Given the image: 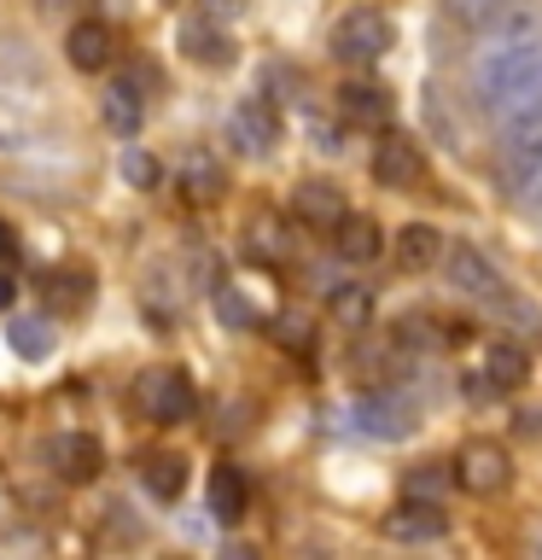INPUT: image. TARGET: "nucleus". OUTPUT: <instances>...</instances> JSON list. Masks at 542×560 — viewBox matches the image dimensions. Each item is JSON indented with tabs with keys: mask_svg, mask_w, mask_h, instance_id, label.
Here are the masks:
<instances>
[{
	"mask_svg": "<svg viewBox=\"0 0 542 560\" xmlns=\"http://www.w3.org/2000/svg\"><path fill=\"white\" fill-rule=\"evenodd\" d=\"M472 94L502 117H519L542 100V42L537 35H502L472 59Z\"/></svg>",
	"mask_w": 542,
	"mask_h": 560,
	"instance_id": "nucleus-1",
	"label": "nucleus"
},
{
	"mask_svg": "<svg viewBox=\"0 0 542 560\" xmlns=\"http://www.w3.org/2000/svg\"><path fill=\"white\" fill-rule=\"evenodd\" d=\"M134 402L152 427H187V420L199 415V392H192V380L181 368H152V374H140Z\"/></svg>",
	"mask_w": 542,
	"mask_h": 560,
	"instance_id": "nucleus-2",
	"label": "nucleus"
},
{
	"mask_svg": "<svg viewBox=\"0 0 542 560\" xmlns=\"http://www.w3.org/2000/svg\"><path fill=\"white\" fill-rule=\"evenodd\" d=\"M391 47V18L374 7H350L339 24H332V59L344 65H374Z\"/></svg>",
	"mask_w": 542,
	"mask_h": 560,
	"instance_id": "nucleus-3",
	"label": "nucleus"
},
{
	"mask_svg": "<svg viewBox=\"0 0 542 560\" xmlns=\"http://www.w3.org/2000/svg\"><path fill=\"white\" fill-rule=\"evenodd\" d=\"M507 479H514V462H507V450L490 444V438H472V444L455 455V485L472 490V497H496V490H507Z\"/></svg>",
	"mask_w": 542,
	"mask_h": 560,
	"instance_id": "nucleus-4",
	"label": "nucleus"
},
{
	"mask_svg": "<svg viewBox=\"0 0 542 560\" xmlns=\"http://www.w3.org/2000/svg\"><path fill=\"white\" fill-rule=\"evenodd\" d=\"M47 467L59 472L64 485H94L99 467H105V450H99V438H87V432H59L47 444Z\"/></svg>",
	"mask_w": 542,
	"mask_h": 560,
	"instance_id": "nucleus-5",
	"label": "nucleus"
},
{
	"mask_svg": "<svg viewBox=\"0 0 542 560\" xmlns=\"http://www.w3.org/2000/svg\"><path fill=\"white\" fill-rule=\"evenodd\" d=\"M344 217H350V205H344V192L332 182H297V192H292V222L297 228H309V234H332Z\"/></svg>",
	"mask_w": 542,
	"mask_h": 560,
	"instance_id": "nucleus-6",
	"label": "nucleus"
},
{
	"mask_svg": "<svg viewBox=\"0 0 542 560\" xmlns=\"http://www.w3.org/2000/svg\"><path fill=\"white\" fill-rule=\"evenodd\" d=\"M350 427L367 432V438H402L414 427V409L391 392H362L356 402H350Z\"/></svg>",
	"mask_w": 542,
	"mask_h": 560,
	"instance_id": "nucleus-7",
	"label": "nucleus"
},
{
	"mask_svg": "<svg viewBox=\"0 0 542 560\" xmlns=\"http://www.w3.org/2000/svg\"><path fill=\"white\" fill-rule=\"evenodd\" d=\"M444 275H449V287L455 292H472V298H496L502 292V275H496V262H490L479 245H449L444 257Z\"/></svg>",
	"mask_w": 542,
	"mask_h": 560,
	"instance_id": "nucleus-8",
	"label": "nucleus"
},
{
	"mask_svg": "<svg viewBox=\"0 0 542 560\" xmlns=\"http://www.w3.org/2000/svg\"><path fill=\"white\" fill-rule=\"evenodd\" d=\"M449 532V514L437 502H414V497H402L397 514H385V537L391 542H437Z\"/></svg>",
	"mask_w": 542,
	"mask_h": 560,
	"instance_id": "nucleus-9",
	"label": "nucleus"
},
{
	"mask_svg": "<svg viewBox=\"0 0 542 560\" xmlns=\"http://www.w3.org/2000/svg\"><path fill=\"white\" fill-rule=\"evenodd\" d=\"M374 182L379 187H414V182H426V158H420L414 140H379V152H374Z\"/></svg>",
	"mask_w": 542,
	"mask_h": 560,
	"instance_id": "nucleus-10",
	"label": "nucleus"
},
{
	"mask_svg": "<svg viewBox=\"0 0 542 560\" xmlns=\"http://www.w3.org/2000/svg\"><path fill=\"white\" fill-rule=\"evenodd\" d=\"M227 140H234L239 152H269L280 140V117L269 100H245L234 117H227Z\"/></svg>",
	"mask_w": 542,
	"mask_h": 560,
	"instance_id": "nucleus-11",
	"label": "nucleus"
},
{
	"mask_svg": "<svg viewBox=\"0 0 542 560\" xmlns=\"http://www.w3.org/2000/svg\"><path fill=\"white\" fill-rule=\"evenodd\" d=\"M339 112H344L350 129H391V94H385L379 82H344Z\"/></svg>",
	"mask_w": 542,
	"mask_h": 560,
	"instance_id": "nucleus-12",
	"label": "nucleus"
},
{
	"mask_svg": "<svg viewBox=\"0 0 542 560\" xmlns=\"http://www.w3.org/2000/svg\"><path fill=\"white\" fill-rule=\"evenodd\" d=\"M64 52H70L76 70H105L111 52H117V35H111V24H99V18H82V24H70Z\"/></svg>",
	"mask_w": 542,
	"mask_h": 560,
	"instance_id": "nucleus-13",
	"label": "nucleus"
},
{
	"mask_svg": "<svg viewBox=\"0 0 542 560\" xmlns=\"http://www.w3.org/2000/svg\"><path fill=\"white\" fill-rule=\"evenodd\" d=\"M181 52L192 65H234V35L216 30L210 18H187L181 24Z\"/></svg>",
	"mask_w": 542,
	"mask_h": 560,
	"instance_id": "nucleus-14",
	"label": "nucleus"
},
{
	"mask_svg": "<svg viewBox=\"0 0 542 560\" xmlns=\"http://www.w3.org/2000/svg\"><path fill=\"white\" fill-rule=\"evenodd\" d=\"M175 182H181V192L192 205H210L222 192V164H216V152H204V147H187L181 152V170H175Z\"/></svg>",
	"mask_w": 542,
	"mask_h": 560,
	"instance_id": "nucleus-15",
	"label": "nucleus"
},
{
	"mask_svg": "<svg viewBox=\"0 0 542 560\" xmlns=\"http://www.w3.org/2000/svg\"><path fill=\"white\" fill-rule=\"evenodd\" d=\"M245 508H251L245 472L239 467H216V472H210V514H216V525H239Z\"/></svg>",
	"mask_w": 542,
	"mask_h": 560,
	"instance_id": "nucleus-16",
	"label": "nucleus"
},
{
	"mask_svg": "<svg viewBox=\"0 0 542 560\" xmlns=\"http://www.w3.org/2000/svg\"><path fill=\"white\" fill-rule=\"evenodd\" d=\"M484 374H490V385H502V392H519V385L531 380V357H525V345L496 339L484 350Z\"/></svg>",
	"mask_w": 542,
	"mask_h": 560,
	"instance_id": "nucleus-17",
	"label": "nucleus"
},
{
	"mask_svg": "<svg viewBox=\"0 0 542 560\" xmlns=\"http://www.w3.org/2000/svg\"><path fill=\"white\" fill-rule=\"evenodd\" d=\"M332 245H339L344 262H374L379 257V222L374 217H344L339 228H332Z\"/></svg>",
	"mask_w": 542,
	"mask_h": 560,
	"instance_id": "nucleus-18",
	"label": "nucleus"
},
{
	"mask_svg": "<svg viewBox=\"0 0 542 560\" xmlns=\"http://www.w3.org/2000/svg\"><path fill=\"white\" fill-rule=\"evenodd\" d=\"M444 257V240H437V228L432 222H409L397 234V262L402 269H426V262Z\"/></svg>",
	"mask_w": 542,
	"mask_h": 560,
	"instance_id": "nucleus-19",
	"label": "nucleus"
},
{
	"mask_svg": "<svg viewBox=\"0 0 542 560\" xmlns=\"http://www.w3.org/2000/svg\"><path fill=\"white\" fill-rule=\"evenodd\" d=\"M140 479H146V490H152L157 502H175L187 490V462H181V455H146Z\"/></svg>",
	"mask_w": 542,
	"mask_h": 560,
	"instance_id": "nucleus-20",
	"label": "nucleus"
},
{
	"mask_svg": "<svg viewBox=\"0 0 542 560\" xmlns=\"http://www.w3.org/2000/svg\"><path fill=\"white\" fill-rule=\"evenodd\" d=\"M449 485H455L449 462H420L414 472H402V497H414V502H444Z\"/></svg>",
	"mask_w": 542,
	"mask_h": 560,
	"instance_id": "nucleus-21",
	"label": "nucleus"
},
{
	"mask_svg": "<svg viewBox=\"0 0 542 560\" xmlns=\"http://www.w3.org/2000/svg\"><path fill=\"white\" fill-rule=\"evenodd\" d=\"M292 245H297V240L286 234V222L269 217V210H262V217L251 222V257H257V262H286Z\"/></svg>",
	"mask_w": 542,
	"mask_h": 560,
	"instance_id": "nucleus-22",
	"label": "nucleus"
},
{
	"mask_svg": "<svg viewBox=\"0 0 542 560\" xmlns=\"http://www.w3.org/2000/svg\"><path fill=\"white\" fill-rule=\"evenodd\" d=\"M210 310H216V322L222 327H234V332H251L257 327V310H251V298H245L239 287H210Z\"/></svg>",
	"mask_w": 542,
	"mask_h": 560,
	"instance_id": "nucleus-23",
	"label": "nucleus"
},
{
	"mask_svg": "<svg viewBox=\"0 0 542 560\" xmlns=\"http://www.w3.org/2000/svg\"><path fill=\"white\" fill-rule=\"evenodd\" d=\"M7 345L17 350V357L42 362L47 350H52V327H47V322H35V315H17V322L7 327Z\"/></svg>",
	"mask_w": 542,
	"mask_h": 560,
	"instance_id": "nucleus-24",
	"label": "nucleus"
},
{
	"mask_svg": "<svg viewBox=\"0 0 542 560\" xmlns=\"http://www.w3.org/2000/svg\"><path fill=\"white\" fill-rule=\"evenodd\" d=\"M367 315H374V292H367V287L350 280V287L332 292V322H339V327L356 332V327H367Z\"/></svg>",
	"mask_w": 542,
	"mask_h": 560,
	"instance_id": "nucleus-25",
	"label": "nucleus"
},
{
	"mask_svg": "<svg viewBox=\"0 0 542 560\" xmlns=\"http://www.w3.org/2000/svg\"><path fill=\"white\" fill-rule=\"evenodd\" d=\"M117 175H122V182H129V187H157V182H164V164H157V158L152 152H140V147H122V158H117Z\"/></svg>",
	"mask_w": 542,
	"mask_h": 560,
	"instance_id": "nucleus-26",
	"label": "nucleus"
},
{
	"mask_svg": "<svg viewBox=\"0 0 542 560\" xmlns=\"http://www.w3.org/2000/svg\"><path fill=\"white\" fill-rule=\"evenodd\" d=\"M105 122H111L117 135H134L140 129V94L129 82H117L111 94H105Z\"/></svg>",
	"mask_w": 542,
	"mask_h": 560,
	"instance_id": "nucleus-27",
	"label": "nucleus"
},
{
	"mask_svg": "<svg viewBox=\"0 0 542 560\" xmlns=\"http://www.w3.org/2000/svg\"><path fill=\"white\" fill-rule=\"evenodd\" d=\"M269 332H274V339L286 345V350H297V357H309V350H315V327H309L297 310H280L274 322H269Z\"/></svg>",
	"mask_w": 542,
	"mask_h": 560,
	"instance_id": "nucleus-28",
	"label": "nucleus"
},
{
	"mask_svg": "<svg viewBox=\"0 0 542 560\" xmlns=\"http://www.w3.org/2000/svg\"><path fill=\"white\" fill-rule=\"evenodd\" d=\"M47 292L59 298V304H82V298L94 292V280H87V269H76V275L64 269V275H52V287H47Z\"/></svg>",
	"mask_w": 542,
	"mask_h": 560,
	"instance_id": "nucleus-29",
	"label": "nucleus"
},
{
	"mask_svg": "<svg viewBox=\"0 0 542 560\" xmlns=\"http://www.w3.org/2000/svg\"><path fill=\"white\" fill-rule=\"evenodd\" d=\"M449 7L461 12V18H484V12H496L502 0H449Z\"/></svg>",
	"mask_w": 542,
	"mask_h": 560,
	"instance_id": "nucleus-30",
	"label": "nucleus"
},
{
	"mask_svg": "<svg viewBox=\"0 0 542 560\" xmlns=\"http://www.w3.org/2000/svg\"><path fill=\"white\" fill-rule=\"evenodd\" d=\"M12 252H17V240H12V228H7V222H0V262H7Z\"/></svg>",
	"mask_w": 542,
	"mask_h": 560,
	"instance_id": "nucleus-31",
	"label": "nucleus"
},
{
	"mask_svg": "<svg viewBox=\"0 0 542 560\" xmlns=\"http://www.w3.org/2000/svg\"><path fill=\"white\" fill-rule=\"evenodd\" d=\"M12 298H17V280L0 275V310H12Z\"/></svg>",
	"mask_w": 542,
	"mask_h": 560,
	"instance_id": "nucleus-32",
	"label": "nucleus"
},
{
	"mask_svg": "<svg viewBox=\"0 0 542 560\" xmlns=\"http://www.w3.org/2000/svg\"><path fill=\"white\" fill-rule=\"evenodd\" d=\"M525 187H531V210H542V170L531 175V182H525Z\"/></svg>",
	"mask_w": 542,
	"mask_h": 560,
	"instance_id": "nucleus-33",
	"label": "nucleus"
},
{
	"mask_svg": "<svg viewBox=\"0 0 542 560\" xmlns=\"http://www.w3.org/2000/svg\"><path fill=\"white\" fill-rule=\"evenodd\" d=\"M537 105H542V100H537Z\"/></svg>",
	"mask_w": 542,
	"mask_h": 560,
	"instance_id": "nucleus-34",
	"label": "nucleus"
}]
</instances>
